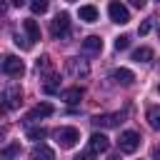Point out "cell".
<instances>
[{"label": "cell", "instance_id": "cell-31", "mask_svg": "<svg viewBox=\"0 0 160 160\" xmlns=\"http://www.w3.org/2000/svg\"><path fill=\"white\" fill-rule=\"evenodd\" d=\"M110 160H120V155H110Z\"/></svg>", "mask_w": 160, "mask_h": 160}, {"label": "cell", "instance_id": "cell-17", "mask_svg": "<svg viewBox=\"0 0 160 160\" xmlns=\"http://www.w3.org/2000/svg\"><path fill=\"white\" fill-rule=\"evenodd\" d=\"M132 60H135V62H150V60H152V50H150V48H138V50L132 52Z\"/></svg>", "mask_w": 160, "mask_h": 160}, {"label": "cell", "instance_id": "cell-9", "mask_svg": "<svg viewBox=\"0 0 160 160\" xmlns=\"http://www.w3.org/2000/svg\"><path fill=\"white\" fill-rule=\"evenodd\" d=\"M108 148H110V140H108L102 132H92V135H90L88 150H92L95 155H100V152H108Z\"/></svg>", "mask_w": 160, "mask_h": 160}, {"label": "cell", "instance_id": "cell-12", "mask_svg": "<svg viewBox=\"0 0 160 160\" xmlns=\"http://www.w3.org/2000/svg\"><path fill=\"white\" fill-rule=\"evenodd\" d=\"M30 160H55V152L48 148V145H35L32 150H30Z\"/></svg>", "mask_w": 160, "mask_h": 160}, {"label": "cell", "instance_id": "cell-3", "mask_svg": "<svg viewBox=\"0 0 160 160\" xmlns=\"http://www.w3.org/2000/svg\"><path fill=\"white\" fill-rule=\"evenodd\" d=\"M118 148H120V152H135L140 148V135L135 130H125L118 140Z\"/></svg>", "mask_w": 160, "mask_h": 160}, {"label": "cell", "instance_id": "cell-30", "mask_svg": "<svg viewBox=\"0 0 160 160\" xmlns=\"http://www.w3.org/2000/svg\"><path fill=\"white\" fill-rule=\"evenodd\" d=\"M10 2H12V5H18V8H20V5H25V0H10Z\"/></svg>", "mask_w": 160, "mask_h": 160}, {"label": "cell", "instance_id": "cell-20", "mask_svg": "<svg viewBox=\"0 0 160 160\" xmlns=\"http://www.w3.org/2000/svg\"><path fill=\"white\" fill-rule=\"evenodd\" d=\"M35 65H38V72H50V70H52V65H50V58H48V55L38 58V62H35Z\"/></svg>", "mask_w": 160, "mask_h": 160}, {"label": "cell", "instance_id": "cell-25", "mask_svg": "<svg viewBox=\"0 0 160 160\" xmlns=\"http://www.w3.org/2000/svg\"><path fill=\"white\" fill-rule=\"evenodd\" d=\"M18 152H20V145H18V142H12V145L2 148V155H5V158H12V155H18Z\"/></svg>", "mask_w": 160, "mask_h": 160}, {"label": "cell", "instance_id": "cell-34", "mask_svg": "<svg viewBox=\"0 0 160 160\" xmlns=\"http://www.w3.org/2000/svg\"><path fill=\"white\" fill-rule=\"evenodd\" d=\"M158 90H160V88H158Z\"/></svg>", "mask_w": 160, "mask_h": 160}, {"label": "cell", "instance_id": "cell-18", "mask_svg": "<svg viewBox=\"0 0 160 160\" xmlns=\"http://www.w3.org/2000/svg\"><path fill=\"white\" fill-rule=\"evenodd\" d=\"M148 122H150L152 130H160V105H155V108L148 110Z\"/></svg>", "mask_w": 160, "mask_h": 160}, {"label": "cell", "instance_id": "cell-10", "mask_svg": "<svg viewBox=\"0 0 160 160\" xmlns=\"http://www.w3.org/2000/svg\"><path fill=\"white\" fill-rule=\"evenodd\" d=\"M68 72L75 75V78H85V75L90 72V68H88V62L80 60V58H70V60H68Z\"/></svg>", "mask_w": 160, "mask_h": 160}, {"label": "cell", "instance_id": "cell-22", "mask_svg": "<svg viewBox=\"0 0 160 160\" xmlns=\"http://www.w3.org/2000/svg\"><path fill=\"white\" fill-rule=\"evenodd\" d=\"M58 85H60V80H58V78H55V75H50V78H48V82H45V88H42V90H45V92H55V90H58Z\"/></svg>", "mask_w": 160, "mask_h": 160}, {"label": "cell", "instance_id": "cell-6", "mask_svg": "<svg viewBox=\"0 0 160 160\" xmlns=\"http://www.w3.org/2000/svg\"><path fill=\"white\" fill-rule=\"evenodd\" d=\"M120 122H122V112H102V115L92 118L95 128H118Z\"/></svg>", "mask_w": 160, "mask_h": 160}, {"label": "cell", "instance_id": "cell-14", "mask_svg": "<svg viewBox=\"0 0 160 160\" xmlns=\"http://www.w3.org/2000/svg\"><path fill=\"white\" fill-rule=\"evenodd\" d=\"M62 100H65L68 105L80 102V100H82V88H68V90H62Z\"/></svg>", "mask_w": 160, "mask_h": 160}, {"label": "cell", "instance_id": "cell-7", "mask_svg": "<svg viewBox=\"0 0 160 160\" xmlns=\"http://www.w3.org/2000/svg\"><path fill=\"white\" fill-rule=\"evenodd\" d=\"M20 98H22V90L20 85H8L5 92H2V100H5V110H12L20 105Z\"/></svg>", "mask_w": 160, "mask_h": 160}, {"label": "cell", "instance_id": "cell-29", "mask_svg": "<svg viewBox=\"0 0 160 160\" xmlns=\"http://www.w3.org/2000/svg\"><path fill=\"white\" fill-rule=\"evenodd\" d=\"M152 160H160V145L152 148Z\"/></svg>", "mask_w": 160, "mask_h": 160}, {"label": "cell", "instance_id": "cell-26", "mask_svg": "<svg viewBox=\"0 0 160 160\" xmlns=\"http://www.w3.org/2000/svg\"><path fill=\"white\" fill-rule=\"evenodd\" d=\"M150 28H152V18H148V20L138 28V32H140V35H148V32H150Z\"/></svg>", "mask_w": 160, "mask_h": 160}, {"label": "cell", "instance_id": "cell-1", "mask_svg": "<svg viewBox=\"0 0 160 160\" xmlns=\"http://www.w3.org/2000/svg\"><path fill=\"white\" fill-rule=\"evenodd\" d=\"M55 140H58V145H60V148L70 150V148H75V145H78L80 132H78L75 128H58V130H55Z\"/></svg>", "mask_w": 160, "mask_h": 160}, {"label": "cell", "instance_id": "cell-28", "mask_svg": "<svg viewBox=\"0 0 160 160\" xmlns=\"http://www.w3.org/2000/svg\"><path fill=\"white\" fill-rule=\"evenodd\" d=\"M130 5H135V8H145L148 0H130Z\"/></svg>", "mask_w": 160, "mask_h": 160}, {"label": "cell", "instance_id": "cell-35", "mask_svg": "<svg viewBox=\"0 0 160 160\" xmlns=\"http://www.w3.org/2000/svg\"><path fill=\"white\" fill-rule=\"evenodd\" d=\"M70 2H72V0H70Z\"/></svg>", "mask_w": 160, "mask_h": 160}, {"label": "cell", "instance_id": "cell-21", "mask_svg": "<svg viewBox=\"0 0 160 160\" xmlns=\"http://www.w3.org/2000/svg\"><path fill=\"white\" fill-rule=\"evenodd\" d=\"M45 135H48L45 128H30V130H28V140H42Z\"/></svg>", "mask_w": 160, "mask_h": 160}, {"label": "cell", "instance_id": "cell-23", "mask_svg": "<svg viewBox=\"0 0 160 160\" xmlns=\"http://www.w3.org/2000/svg\"><path fill=\"white\" fill-rule=\"evenodd\" d=\"M15 45H20L22 50H30L32 48V40L30 38H22V35H15Z\"/></svg>", "mask_w": 160, "mask_h": 160}, {"label": "cell", "instance_id": "cell-13", "mask_svg": "<svg viewBox=\"0 0 160 160\" xmlns=\"http://www.w3.org/2000/svg\"><path fill=\"white\" fill-rule=\"evenodd\" d=\"M82 50H85V52H100V50H102V40H100L98 35H90V38L82 40Z\"/></svg>", "mask_w": 160, "mask_h": 160}, {"label": "cell", "instance_id": "cell-2", "mask_svg": "<svg viewBox=\"0 0 160 160\" xmlns=\"http://www.w3.org/2000/svg\"><path fill=\"white\" fill-rule=\"evenodd\" d=\"M50 32H52V38H65L68 32H70V15L68 12H58L55 15V20L50 22Z\"/></svg>", "mask_w": 160, "mask_h": 160}, {"label": "cell", "instance_id": "cell-5", "mask_svg": "<svg viewBox=\"0 0 160 160\" xmlns=\"http://www.w3.org/2000/svg\"><path fill=\"white\" fill-rule=\"evenodd\" d=\"M108 15H110V20L118 22V25L130 22V12H128V8H125L122 2H110V5H108Z\"/></svg>", "mask_w": 160, "mask_h": 160}, {"label": "cell", "instance_id": "cell-15", "mask_svg": "<svg viewBox=\"0 0 160 160\" xmlns=\"http://www.w3.org/2000/svg\"><path fill=\"white\" fill-rule=\"evenodd\" d=\"M78 15H80V20H85V22H95V20H98V8L82 5V8L78 10Z\"/></svg>", "mask_w": 160, "mask_h": 160}, {"label": "cell", "instance_id": "cell-33", "mask_svg": "<svg viewBox=\"0 0 160 160\" xmlns=\"http://www.w3.org/2000/svg\"><path fill=\"white\" fill-rule=\"evenodd\" d=\"M158 35H160V30H158Z\"/></svg>", "mask_w": 160, "mask_h": 160}, {"label": "cell", "instance_id": "cell-19", "mask_svg": "<svg viewBox=\"0 0 160 160\" xmlns=\"http://www.w3.org/2000/svg\"><path fill=\"white\" fill-rule=\"evenodd\" d=\"M48 5H50V0H30V10L35 15H42L48 10Z\"/></svg>", "mask_w": 160, "mask_h": 160}, {"label": "cell", "instance_id": "cell-24", "mask_svg": "<svg viewBox=\"0 0 160 160\" xmlns=\"http://www.w3.org/2000/svg\"><path fill=\"white\" fill-rule=\"evenodd\" d=\"M128 45H130V38H128V35H120V38H115V50H118V52H120V50H125Z\"/></svg>", "mask_w": 160, "mask_h": 160}, {"label": "cell", "instance_id": "cell-4", "mask_svg": "<svg viewBox=\"0 0 160 160\" xmlns=\"http://www.w3.org/2000/svg\"><path fill=\"white\" fill-rule=\"evenodd\" d=\"M2 72H5V75H10V78H22L25 65H22V60H20V58L8 55V58L2 60Z\"/></svg>", "mask_w": 160, "mask_h": 160}, {"label": "cell", "instance_id": "cell-16", "mask_svg": "<svg viewBox=\"0 0 160 160\" xmlns=\"http://www.w3.org/2000/svg\"><path fill=\"white\" fill-rule=\"evenodd\" d=\"M22 28H25V32H28V38L35 42V40H40V28H38V22L35 20H25L22 22Z\"/></svg>", "mask_w": 160, "mask_h": 160}, {"label": "cell", "instance_id": "cell-27", "mask_svg": "<svg viewBox=\"0 0 160 160\" xmlns=\"http://www.w3.org/2000/svg\"><path fill=\"white\" fill-rule=\"evenodd\" d=\"M75 160H95V152H92V150H88V152H80V155H75Z\"/></svg>", "mask_w": 160, "mask_h": 160}, {"label": "cell", "instance_id": "cell-32", "mask_svg": "<svg viewBox=\"0 0 160 160\" xmlns=\"http://www.w3.org/2000/svg\"><path fill=\"white\" fill-rule=\"evenodd\" d=\"M0 160H10V158H5V155H0Z\"/></svg>", "mask_w": 160, "mask_h": 160}, {"label": "cell", "instance_id": "cell-11", "mask_svg": "<svg viewBox=\"0 0 160 160\" xmlns=\"http://www.w3.org/2000/svg\"><path fill=\"white\" fill-rule=\"evenodd\" d=\"M110 78H112L118 85H125V88L135 82V75H132L128 68H118V70H112V75H110Z\"/></svg>", "mask_w": 160, "mask_h": 160}, {"label": "cell", "instance_id": "cell-8", "mask_svg": "<svg viewBox=\"0 0 160 160\" xmlns=\"http://www.w3.org/2000/svg\"><path fill=\"white\" fill-rule=\"evenodd\" d=\"M52 110H55V108H52L50 102H38V105H35V108H32V110L25 115V122L30 125V122H35V120H42V118L52 115Z\"/></svg>", "mask_w": 160, "mask_h": 160}]
</instances>
